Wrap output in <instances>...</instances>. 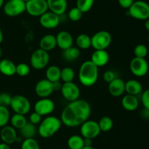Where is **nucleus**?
Instances as JSON below:
<instances>
[{"label": "nucleus", "instance_id": "obj_1", "mask_svg": "<svg viewBox=\"0 0 149 149\" xmlns=\"http://www.w3.org/2000/svg\"><path fill=\"white\" fill-rule=\"evenodd\" d=\"M91 106L88 102L79 99L71 102L61 112V120L68 127H77L89 119L91 115Z\"/></svg>", "mask_w": 149, "mask_h": 149}, {"label": "nucleus", "instance_id": "obj_2", "mask_svg": "<svg viewBox=\"0 0 149 149\" xmlns=\"http://www.w3.org/2000/svg\"><path fill=\"white\" fill-rule=\"evenodd\" d=\"M79 80L82 86L91 87L97 83L99 77L98 67L90 60L84 61L79 67Z\"/></svg>", "mask_w": 149, "mask_h": 149}, {"label": "nucleus", "instance_id": "obj_3", "mask_svg": "<svg viewBox=\"0 0 149 149\" xmlns=\"http://www.w3.org/2000/svg\"><path fill=\"white\" fill-rule=\"evenodd\" d=\"M62 124L61 118L54 115H47L42 120L37 131L43 138H49L59 131Z\"/></svg>", "mask_w": 149, "mask_h": 149}, {"label": "nucleus", "instance_id": "obj_4", "mask_svg": "<svg viewBox=\"0 0 149 149\" xmlns=\"http://www.w3.org/2000/svg\"><path fill=\"white\" fill-rule=\"evenodd\" d=\"M130 16L139 20H146L149 18V4L142 0L134 1L128 9Z\"/></svg>", "mask_w": 149, "mask_h": 149}, {"label": "nucleus", "instance_id": "obj_5", "mask_svg": "<svg viewBox=\"0 0 149 149\" xmlns=\"http://www.w3.org/2000/svg\"><path fill=\"white\" fill-rule=\"evenodd\" d=\"M50 60L49 52L45 51L41 48L35 50L31 55V66L36 70H41L45 69L48 65Z\"/></svg>", "mask_w": 149, "mask_h": 149}, {"label": "nucleus", "instance_id": "obj_6", "mask_svg": "<svg viewBox=\"0 0 149 149\" xmlns=\"http://www.w3.org/2000/svg\"><path fill=\"white\" fill-rule=\"evenodd\" d=\"M91 42L95 50H106L111 44V34L107 31H99L91 37Z\"/></svg>", "mask_w": 149, "mask_h": 149}, {"label": "nucleus", "instance_id": "obj_7", "mask_svg": "<svg viewBox=\"0 0 149 149\" xmlns=\"http://www.w3.org/2000/svg\"><path fill=\"white\" fill-rule=\"evenodd\" d=\"M10 106L15 113L24 115H27L31 108L29 99L23 95H15L13 96Z\"/></svg>", "mask_w": 149, "mask_h": 149}, {"label": "nucleus", "instance_id": "obj_8", "mask_svg": "<svg viewBox=\"0 0 149 149\" xmlns=\"http://www.w3.org/2000/svg\"><path fill=\"white\" fill-rule=\"evenodd\" d=\"M3 11L8 17H17L26 12V2L23 0H8L3 5Z\"/></svg>", "mask_w": 149, "mask_h": 149}, {"label": "nucleus", "instance_id": "obj_9", "mask_svg": "<svg viewBox=\"0 0 149 149\" xmlns=\"http://www.w3.org/2000/svg\"><path fill=\"white\" fill-rule=\"evenodd\" d=\"M47 11V0H30L26 3V12L33 17H40Z\"/></svg>", "mask_w": 149, "mask_h": 149}, {"label": "nucleus", "instance_id": "obj_10", "mask_svg": "<svg viewBox=\"0 0 149 149\" xmlns=\"http://www.w3.org/2000/svg\"><path fill=\"white\" fill-rule=\"evenodd\" d=\"M101 131L99 127L97 121L94 120H87L80 126V133L81 136L84 138L93 139L96 138Z\"/></svg>", "mask_w": 149, "mask_h": 149}, {"label": "nucleus", "instance_id": "obj_11", "mask_svg": "<svg viewBox=\"0 0 149 149\" xmlns=\"http://www.w3.org/2000/svg\"><path fill=\"white\" fill-rule=\"evenodd\" d=\"M130 70L136 77H144L148 72V63L146 58L134 57L130 63Z\"/></svg>", "mask_w": 149, "mask_h": 149}, {"label": "nucleus", "instance_id": "obj_12", "mask_svg": "<svg viewBox=\"0 0 149 149\" xmlns=\"http://www.w3.org/2000/svg\"><path fill=\"white\" fill-rule=\"evenodd\" d=\"M61 92L64 99L69 102L79 99L81 94L79 87L74 82L63 83Z\"/></svg>", "mask_w": 149, "mask_h": 149}, {"label": "nucleus", "instance_id": "obj_13", "mask_svg": "<svg viewBox=\"0 0 149 149\" xmlns=\"http://www.w3.org/2000/svg\"><path fill=\"white\" fill-rule=\"evenodd\" d=\"M55 105L49 98H41L34 104V111L42 116H47L55 110Z\"/></svg>", "mask_w": 149, "mask_h": 149}, {"label": "nucleus", "instance_id": "obj_14", "mask_svg": "<svg viewBox=\"0 0 149 149\" xmlns=\"http://www.w3.org/2000/svg\"><path fill=\"white\" fill-rule=\"evenodd\" d=\"M61 23V16L51 11H47L39 17L41 26L46 29H54Z\"/></svg>", "mask_w": 149, "mask_h": 149}, {"label": "nucleus", "instance_id": "obj_15", "mask_svg": "<svg viewBox=\"0 0 149 149\" xmlns=\"http://www.w3.org/2000/svg\"><path fill=\"white\" fill-rule=\"evenodd\" d=\"M54 92L52 82L46 78L42 79L35 86V93L40 98H47Z\"/></svg>", "mask_w": 149, "mask_h": 149}, {"label": "nucleus", "instance_id": "obj_16", "mask_svg": "<svg viewBox=\"0 0 149 149\" xmlns=\"http://www.w3.org/2000/svg\"><path fill=\"white\" fill-rule=\"evenodd\" d=\"M57 46L62 51L71 48L74 45V38L71 34L67 31H61L56 35Z\"/></svg>", "mask_w": 149, "mask_h": 149}, {"label": "nucleus", "instance_id": "obj_17", "mask_svg": "<svg viewBox=\"0 0 149 149\" xmlns=\"http://www.w3.org/2000/svg\"><path fill=\"white\" fill-rule=\"evenodd\" d=\"M0 137L2 140V143L8 145H12L17 142V134L16 132V129L12 126L6 125L4 127L1 128L0 131Z\"/></svg>", "mask_w": 149, "mask_h": 149}, {"label": "nucleus", "instance_id": "obj_18", "mask_svg": "<svg viewBox=\"0 0 149 149\" xmlns=\"http://www.w3.org/2000/svg\"><path fill=\"white\" fill-rule=\"evenodd\" d=\"M110 56L106 50H95L92 53L90 61L97 67H104L109 63Z\"/></svg>", "mask_w": 149, "mask_h": 149}, {"label": "nucleus", "instance_id": "obj_19", "mask_svg": "<svg viewBox=\"0 0 149 149\" xmlns=\"http://www.w3.org/2000/svg\"><path fill=\"white\" fill-rule=\"evenodd\" d=\"M109 91L114 97L122 96L125 92V82L122 79L116 77L109 83Z\"/></svg>", "mask_w": 149, "mask_h": 149}, {"label": "nucleus", "instance_id": "obj_20", "mask_svg": "<svg viewBox=\"0 0 149 149\" xmlns=\"http://www.w3.org/2000/svg\"><path fill=\"white\" fill-rule=\"evenodd\" d=\"M48 10L61 16L65 13L68 7L67 0H47Z\"/></svg>", "mask_w": 149, "mask_h": 149}, {"label": "nucleus", "instance_id": "obj_21", "mask_svg": "<svg viewBox=\"0 0 149 149\" xmlns=\"http://www.w3.org/2000/svg\"><path fill=\"white\" fill-rule=\"evenodd\" d=\"M56 47V37L51 34L44 35L39 41V48L47 52L52 51Z\"/></svg>", "mask_w": 149, "mask_h": 149}, {"label": "nucleus", "instance_id": "obj_22", "mask_svg": "<svg viewBox=\"0 0 149 149\" xmlns=\"http://www.w3.org/2000/svg\"><path fill=\"white\" fill-rule=\"evenodd\" d=\"M0 72L4 76L12 77L16 74V64L13 61L4 58L0 61Z\"/></svg>", "mask_w": 149, "mask_h": 149}, {"label": "nucleus", "instance_id": "obj_23", "mask_svg": "<svg viewBox=\"0 0 149 149\" xmlns=\"http://www.w3.org/2000/svg\"><path fill=\"white\" fill-rule=\"evenodd\" d=\"M122 105L124 109L126 110L127 111L132 112L138 109L139 106V101L136 96L127 93L122 97Z\"/></svg>", "mask_w": 149, "mask_h": 149}, {"label": "nucleus", "instance_id": "obj_24", "mask_svg": "<svg viewBox=\"0 0 149 149\" xmlns=\"http://www.w3.org/2000/svg\"><path fill=\"white\" fill-rule=\"evenodd\" d=\"M142 91V84L138 80H135V79H130L125 82V92H127V94L137 96Z\"/></svg>", "mask_w": 149, "mask_h": 149}, {"label": "nucleus", "instance_id": "obj_25", "mask_svg": "<svg viewBox=\"0 0 149 149\" xmlns=\"http://www.w3.org/2000/svg\"><path fill=\"white\" fill-rule=\"evenodd\" d=\"M61 70L58 66H49L47 68L46 72H45L46 79L52 83L59 81L61 80Z\"/></svg>", "mask_w": 149, "mask_h": 149}, {"label": "nucleus", "instance_id": "obj_26", "mask_svg": "<svg viewBox=\"0 0 149 149\" xmlns=\"http://www.w3.org/2000/svg\"><path fill=\"white\" fill-rule=\"evenodd\" d=\"M76 45L80 50H87L92 47L91 37L87 34H80L76 38Z\"/></svg>", "mask_w": 149, "mask_h": 149}, {"label": "nucleus", "instance_id": "obj_27", "mask_svg": "<svg viewBox=\"0 0 149 149\" xmlns=\"http://www.w3.org/2000/svg\"><path fill=\"white\" fill-rule=\"evenodd\" d=\"M81 55V51L77 47H71V48L63 51V58L67 61H74L78 59Z\"/></svg>", "mask_w": 149, "mask_h": 149}, {"label": "nucleus", "instance_id": "obj_28", "mask_svg": "<svg viewBox=\"0 0 149 149\" xmlns=\"http://www.w3.org/2000/svg\"><path fill=\"white\" fill-rule=\"evenodd\" d=\"M19 130H20V136L22 137H23L24 139L33 138L34 136L36 135V131H37V129L36 128V125L31 124L29 121L27 122V124L24 127H22Z\"/></svg>", "mask_w": 149, "mask_h": 149}, {"label": "nucleus", "instance_id": "obj_29", "mask_svg": "<svg viewBox=\"0 0 149 149\" xmlns=\"http://www.w3.org/2000/svg\"><path fill=\"white\" fill-rule=\"evenodd\" d=\"M69 149H81L84 146V137L78 134L71 135L67 141Z\"/></svg>", "mask_w": 149, "mask_h": 149}, {"label": "nucleus", "instance_id": "obj_30", "mask_svg": "<svg viewBox=\"0 0 149 149\" xmlns=\"http://www.w3.org/2000/svg\"><path fill=\"white\" fill-rule=\"evenodd\" d=\"M10 121L12 127H14L15 129H20L28 122L26 115L17 113H15L14 115H12L10 117Z\"/></svg>", "mask_w": 149, "mask_h": 149}, {"label": "nucleus", "instance_id": "obj_31", "mask_svg": "<svg viewBox=\"0 0 149 149\" xmlns=\"http://www.w3.org/2000/svg\"><path fill=\"white\" fill-rule=\"evenodd\" d=\"M75 77V72L71 67H65L61 70V80L63 83L73 82Z\"/></svg>", "mask_w": 149, "mask_h": 149}, {"label": "nucleus", "instance_id": "obj_32", "mask_svg": "<svg viewBox=\"0 0 149 149\" xmlns=\"http://www.w3.org/2000/svg\"><path fill=\"white\" fill-rule=\"evenodd\" d=\"M97 123H98L100 131H104V132L109 131L110 130L112 129L113 127V120L109 116L102 117Z\"/></svg>", "mask_w": 149, "mask_h": 149}, {"label": "nucleus", "instance_id": "obj_33", "mask_svg": "<svg viewBox=\"0 0 149 149\" xmlns=\"http://www.w3.org/2000/svg\"><path fill=\"white\" fill-rule=\"evenodd\" d=\"M95 0H77V8L79 9L83 13H88L94 5Z\"/></svg>", "mask_w": 149, "mask_h": 149}, {"label": "nucleus", "instance_id": "obj_34", "mask_svg": "<svg viewBox=\"0 0 149 149\" xmlns=\"http://www.w3.org/2000/svg\"><path fill=\"white\" fill-rule=\"evenodd\" d=\"M10 120V110L7 107L0 105V128L7 125Z\"/></svg>", "mask_w": 149, "mask_h": 149}, {"label": "nucleus", "instance_id": "obj_35", "mask_svg": "<svg viewBox=\"0 0 149 149\" xmlns=\"http://www.w3.org/2000/svg\"><path fill=\"white\" fill-rule=\"evenodd\" d=\"M148 53V49L143 44H138L134 48V55L138 58H146Z\"/></svg>", "mask_w": 149, "mask_h": 149}, {"label": "nucleus", "instance_id": "obj_36", "mask_svg": "<svg viewBox=\"0 0 149 149\" xmlns=\"http://www.w3.org/2000/svg\"><path fill=\"white\" fill-rule=\"evenodd\" d=\"M21 149H40V147L34 138H28L22 142Z\"/></svg>", "mask_w": 149, "mask_h": 149}, {"label": "nucleus", "instance_id": "obj_37", "mask_svg": "<svg viewBox=\"0 0 149 149\" xmlns=\"http://www.w3.org/2000/svg\"><path fill=\"white\" fill-rule=\"evenodd\" d=\"M30 67L26 63H20L16 65V74L20 77H26L30 73Z\"/></svg>", "mask_w": 149, "mask_h": 149}, {"label": "nucleus", "instance_id": "obj_38", "mask_svg": "<svg viewBox=\"0 0 149 149\" xmlns=\"http://www.w3.org/2000/svg\"><path fill=\"white\" fill-rule=\"evenodd\" d=\"M83 14L84 13L81 11L79 8H77V7H72L71 10L68 12V18L73 22H77L79 20H80L82 18Z\"/></svg>", "mask_w": 149, "mask_h": 149}, {"label": "nucleus", "instance_id": "obj_39", "mask_svg": "<svg viewBox=\"0 0 149 149\" xmlns=\"http://www.w3.org/2000/svg\"><path fill=\"white\" fill-rule=\"evenodd\" d=\"M12 98H13V96L7 92L0 93V105L7 108L11 104Z\"/></svg>", "mask_w": 149, "mask_h": 149}, {"label": "nucleus", "instance_id": "obj_40", "mask_svg": "<svg viewBox=\"0 0 149 149\" xmlns=\"http://www.w3.org/2000/svg\"><path fill=\"white\" fill-rule=\"evenodd\" d=\"M141 102H142L143 108L149 110V89H146L142 93Z\"/></svg>", "mask_w": 149, "mask_h": 149}, {"label": "nucleus", "instance_id": "obj_41", "mask_svg": "<svg viewBox=\"0 0 149 149\" xmlns=\"http://www.w3.org/2000/svg\"><path fill=\"white\" fill-rule=\"evenodd\" d=\"M42 115H40L39 113H37V112L34 111V112L31 113V115H29V122L34 124V125L39 124L42 120Z\"/></svg>", "mask_w": 149, "mask_h": 149}, {"label": "nucleus", "instance_id": "obj_42", "mask_svg": "<svg viewBox=\"0 0 149 149\" xmlns=\"http://www.w3.org/2000/svg\"><path fill=\"white\" fill-rule=\"evenodd\" d=\"M116 77V73L113 70H107L104 72L103 74V80L106 82V83H109L112 81L113 80H114Z\"/></svg>", "mask_w": 149, "mask_h": 149}, {"label": "nucleus", "instance_id": "obj_43", "mask_svg": "<svg viewBox=\"0 0 149 149\" xmlns=\"http://www.w3.org/2000/svg\"><path fill=\"white\" fill-rule=\"evenodd\" d=\"M119 6L124 9H129L132 4L134 3L135 0H117Z\"/></svg>", "mask_w": 149, "mask_h": 149}, {"label": "nucleus", "instance_id": "obj_44", "mask_svg": "<svg viewBox=\"0 0 149 149\" xmlns=\"http://www.w3.org/2000/svg\"><path fill=\"white\" fill-rule=\"evenodd\" d=\"M52 86H53L54 91H61L63 84L61 83V80H59V81H56L52 83Z\"/></svg>", "mask_w": 149, "mask_h": 149}, {"label": "nucleus", "instance_id": "obj_45", "mask_svg": "<svg viewBox=\"0 0 149 149\" xmlns=\"http://www.w3.org/2000/svg\"><path fill=\"white\" fill-rule=\"evenodd\" d=\"M141 115H142L143 118H146V119H148L149 118V110L146 109L144 108L143 110L141 112Z\"/></svg>", "mask_w": 149, "mask_h": 149}, {"label": "nucleus", "instance_id": "obj_46", "mask_svg": "<svg viewBox=\"0 0 149 149\" xmlns=\"http://www.w3.org/2000/svg\"><path fill=\"white\" fill-rule=\"evenodd\" d=\"M0 149H11L10 145L6 144L4 143H0Z\"/></svg>", "mask_w": 149, "mask_h": 149}, {"label": "nucleus", "instance_id": "obj_47", "mask_svg": "<svg viewBox=\"0 0 149 149\" xmlns=\"http://www.w3.org/2000/svg\"><path fill=\"white\" fill-rule=\"evenodd\" d=\"M144 26H145L146 29L149 32V18L145 20V23H144Z\"/></svg>", "mask_w": 149, "mask_h": 149}, {"label": "nucleus", "instance_id": "obj_48", "mask_svg": "<svg viewBox=\"0 0 149 149\" xmlns=\"http://www.w3.org/2000/svg\"><path fill=\"white\" fill-rule=\"evenodd\" d=\"M3 39H4V34H3V32L1 29L0 28V45L1 44V42H3Z\"/></svg>", "mask_w": 149, "mask_h": 149}, {"label": "nucleus", "instance_id": "obj_49", "mask_svg": "<svg viewBox=\"0 0 149 149\" xmlns=\"http://www.w3.org/2000/svg\"><path fill=\"white\" fill-rule=\"evenodd\" d=\"M81 149H95L92 145H84Z\"/></svg>", "mask_w": 149, "mask_h": 149}, {"label": "nucleus", "instance_id": "obj_50", "mask_svg": "<svg viewBox=\"0 0 149 149\" xmlns=\"http://www.w3.org/2000/svg\"><path fill=\"white\" fill-rule=\"evenodd\" d=\"M4 4V0H0V8H1V7H3Z\"/></svg>", "mask_w": 149, "mask_h": 149}, {"label": "nucleus", "instance_id": "obj_51", "mask_svg": "<svg viewBox=\"0 0 149 149\" xmlns=\"http://www.w3.org/2000/svg\"><path fill=\"white\" fill-rule=\"evenodd\" d=\"M1 56H2V50H1V47H0V59L1 58Z\"/></svg>", "mask_w": 149, "mask_h": 149}, {"label": "nucleus", "instance_id": "obj_52", "mask_svg": "<svg viewBox=\"0 0 149 149\" xmlns=\"http://www.w3.org/2000/svg\"><path fill=\"white\" fill-rule=\"evenodd\" d=\"M23 1H25V2H27V1H30V0H23Z\"/></svg>", "mask_w": 149, "mask_h": 149}, {"label": "nucleus", "instance_id": "obj_53", "mask_svg": "<svg viewBox=\"0 0 149 149\" xmlns=\"http://www.w3.org/2000/svg\"><path fill=\"white\" fill-rule=\"evenodd\" d=\"M148 42H149V34H148Z\"/></svg>", "mask_w": 149, "mask_h": 149}]
</instances>
